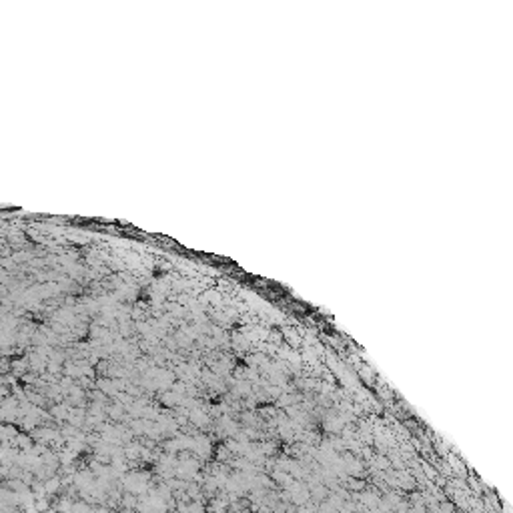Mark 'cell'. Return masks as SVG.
Segmentation results:
<instances>
[{"label":"cell","instance_id":"1","mask_svg":"<svg viewBox=\"0 0 513 513\" xmlns=\"http://www.w3.org/2000/svg\"><path fill=\"white\" fill-rule=\"evenodd\" d=\"M16 427L12 425V423H4V425H0V441L2 443H12V439L16 437Z\"/></svg>","mask_w":513,"mask_h":513},{"label":"cell","instance_id":"2","mask_svg":"<svg viewBox=\"0 0 513 513\" xmlns=\"http://www.w3.org/2000/svg\"><path fill=\"white\" fill-rule=\"evenodd\" d=\"M6 293H8V291H6V287H2V285H0V299H4V297H6Z\"/></svg>","mask_w":513,"mask_h":513}]
</instances>
